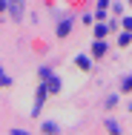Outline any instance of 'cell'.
Segmentation results:
<instances>
[{
  "label": "cell",
  "instance_id": "1",
  "mask_svg": "<svg viewBox=\"0 0 132 135\" xmlns=\"http://www.w3.org/2000/svg\"><path fill=\"white\" fill-rule=\"evenodd\" d=\"M69 32H72V23H69V20H63V23H57V37H66Z\"/></svg>",
  "mask_w": 132,
  "mask_h": 135
},
{
  "label": "cell",
  "instance_id": "2",
  "mask_svg": "<svg viewBox=\"0 0 132 135\" xmlns=\"http://www.w3.org/2000/svg\"><path fill=\"white\" fill-rule=\"evenodd\" d=\"M57 89H60V78L52 75V78H49V92H57Z\"/></svg>",
  "mask_w": 132,
  "mask_h": 135
},
{
  "label": "cell",
  "instance_id": "3",
  "mask_svg": "<svg viewBox=\"0 0 132 135\" xmlns=\"http://www.w3.org/2000/svg\"><path fill=\"white\" fill-rule=\"evenodd\" d=\"M118 43H121V46H129L132 43V32H124V35L118 37Z\"/></svg>",
  "mask_w": 132,
  "mask_h": 135
},
{
  "label": "cell",
  "instance_id": "4",
  "mask_svg": "<svg viewBox=\"0 0 132 135\" xmlns=\"http://www.w3.org/2000/svg\"><path fill=\"white\" fill-rule=\"evenodd\" d=\"M75 63H78L80 69H92V63H89V57H83V55H80V57L75 60Z\"/></svg>",
  "mask_w": 132,
  "mask_h": 135
},
{
  "label": "cell",
  "instance_id": "5",
  "mask_svg": "<svg viewBox=\"0 0 132 135\" xmlns=\"http://www.w3.org/2000/svg\"><path fill=\"white\" fill-rule=\"evenodd\" d=\"M104 35H109V26H104V23L95 26V37H104Z\"/></svg>",
  "mask_w": 132,
  "mask_h": 135
},
{
  "label": "cell",
  "instance_id": "6",
  "mask_svg": "<svg viewBox=\"0 0 132 135\" xmlns=\"http://www.w3.org/2000/svg\"><path fill=\"white\" fill-rule=\"evenodd\" d=\"M104 52H106V46H104V43H101V40H98V43L92 46V55H104Z\"/></svg>",
  "mask_w": 132,
  "mask_h": 135
},
{
  "label": "cell",
  "instance_id": "7",
  "mask_svg": "<svg viewBox=\"0 0 132 135\" xmlns=\"http://www.w3.org/2000/svg\"><path fill=\"white\" fill-rule=\"evenodd\" d=\"M43 129H46V132H49V135H57V132H60V129H57V127H55L52 121H49V124H43Z\"/></svg>",
  "mask_w": 132,
  "mask_h": 135
},
{
  "label": "cell",
  "instance_id": "8",
  "mask_svg": "<svg viewBox=\"0 0 132 135\" xmlns=\"http://www.w3.org/2000/svg\"><path fill=\"white\" fill-rule=\"evenodd\" d=\"M106 129H109V132H112V135H118V132H121V129H118V124H115V121H106Z\"/></svg>",
  "mask_w": 132,
  "mask_h": 135
},
{
  "label": "cell",
  "instance_id": "9",
  "mask_svg": "<svg viewBox=\"0 0 132 135\" xmlns=\"http://www.w3.org/2000/svg\"><path fill=\"white\" fill-rule=\"evenodd\" d=\"M37 75H40L43 81H49V78H52V69H43V66H40V72H37Z\"/></svg>",
  "mask_w": 132,
  "mask_h": 135
},
{
  "label": "cell",
  "instance_id": "10",
  "mask_svg": "<svg viewBox=\"0 0 132 135\" xmlns=\"http://www.w3.org/2000/svg\"><path fill=\"white\" fill-rule=\"evenodd\" d=\"M0 86H12V78H6V72H0Z\"/></svg>",
  "mask_w": 132,
  "mask_h": 135
},
{
  "label": "cell",
  "instance_id": "11",
  "mask_svg": "<svg viewBox=\"0 0 132 135\" xmlns=\"http://www.w3.org/2000/svg\"><path fill=\"white\" fill-rule=\"evenodd\" d=\"M129 89H132V75L126 78V81H124V92H129Z\"/></svg>",
  "mask_w": 132,
  "mask_h": 135
},
{
  "label": "cell",
  "instance_id": "12",
  "mask_svg": "<svg viewBox=\"0 0 132 135\" xmlns=\"http://www.w3.org/2000/svg\"><path fill=\"white\" fill-rule=\"evenodd\" d=\"M124 29H126V32H132V17H126V20H124Z\"/></svg>",
  "mask_w": 132,
  "mask_h": 135
},
{
  "label": "cell",
  "instance_id": "13",
  "mask_svg": "<svg viewBox=\"0 0 132 135\" xmlns=\"http://www.w3.org/2000/svg\"><path fill=\"white\" fill-rule=\"evenodd\" d=\"M12 135H29V132H26V129H14Z\"/></svg>",
  "mask_w": 132,
  "mask_h": 135
},
{
  "label": "cell",
  "instance_id": "14",
  "mask_svg": "<svg viewBox=\"0 0 132 135\" xmlns=\"http://www.w3.org/2000/svg\"><path fill=\"white\" fill-rule=\"evenodd\" d=\"M3 9H6V0H0V12H3Z\"/></svg>",
  "mask_w": 132,
  "mask_h": 135
},
{
  "label": "cell",
  "instance_id": "15",
  "mask_svg": "<svg viewBox=\"0 0 132 135\" xmlns=\"http://www.w3.org/2000/svg\"><path fill=\"white\" fill-rule=\"evenodd\" d=\"M129 3H132V0H129Z\"/></svg>",
  "mask_w": 132,
  "mask_h": 135
}]
</instances>
